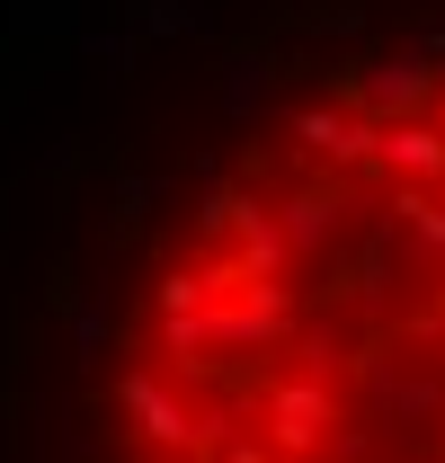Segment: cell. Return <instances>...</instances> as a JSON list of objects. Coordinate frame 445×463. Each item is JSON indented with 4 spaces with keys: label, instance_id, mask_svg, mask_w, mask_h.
I'll return each instance as SVG.
<instances>
[{
    "label": "cell",
    "instance_id": "obj_1",
    "mask_svg": "<svg viewBox=\"0 0 445 463\" xmlns=\"http://www.w3.org/2000/svg\"><path fill=\"white\" fill-rule=\"evenodd\" d=\"M116 463H445V152L356 71L196 187L108 365Z\"/></svg>",
    "mask_w": 445,
    "mask_h": 463
}]
</instances>
